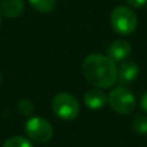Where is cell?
Masks as SVG:
<instances>
[{"mask_svg": "<svg viewBox=\"0 0 147 147\" xmlns=\"http://www.w3.org/2000/svg\"><path fill=\"white\" fill-rule=\"evenodd\" d=\"M83 101L86 105V107H89L90 110H101L106 106L107 96L101 89L96 88V89H90V90L85 92L83 97Z\"/></svg>", "mask_w": 147, "mask_h": 147, "instance_id": "ba28073f", "label": "cell"}, {"mask_svg": "<svg viewBox=\"0 0 147 147\" xmlns=\"http://www.w3.org/2000/svg\"><path fill=\"white\" fill-rule=\"evenodd\" d=\"M25 10L23 0H1L0 1V13L7 18H17Z\"/></svg>", "mask_w": 147, "mask_h": 147, "instance_id": "9c48e42d", "label": "cell"}, {"mask_svg": "<svg viewBox=\"0 0 147 147\" xmlns=\"http://www.w3.org/2000/svg\"><path fill=\"white\" fill-rule=\"evenodd\" d=\"M141 107H142L143 111L147 112V92L142 96V98H141Z\"/></svg>", "mask_w": 147, "mask_h": 147, "instance_id": "9a60e30c", "label": "cell"}, {"mask_svg": "<svg viewBox=\"0 0 147 147\" xmlns=\"http://www.w3.org/2000/svg\"><path fill=\"white\" fill-rule=\"evenodd\" d=\"M140 74V67L132 59H125L117 67V81L121 84L132 83L137 79Z\"/></svg>", "mask_w": 147, "mask_h": 147, "instance_id": "52a82bcc", "label": "cell"}, {"mask_svg": "<svg viewBox=\"0 0 147 147\" xmlns=\"http://www.w3.org/2000/svg\"><path fill=\"white\" fill-rule=\"evenodd\" d=\"M52 110L61 120L71 121L76 119L80 112V105L78 99L70 93H58L52 99Z\"/></svg>", "mask_w": 147, "mask_h": 147, "instance_id": "3957f363", "label": "cell"}, {"mask_svg": "<svg viewBox=\"0 0 147 147\" xmlns=\"http://www.w3.org/2000/svg\"><path fill=\"white\" fill-rule=\"evenodd\" d=\"M110 22L115 32L127 36L136 31L138 26V18L133 9H130L127 5H120L112 10Z\"/></svg>", "mask_w": 147, "mask_h": 147, "instance_id": "7a4b0ae2", "label": "cell"}, {"mask_svg": "<svg viewBox=\"0 0 147 147\" xmlns=\"http://www.w3.org/2000/svg\"><path fill=\"white\" fill-rule=\"evenodd\" d=\"M0 23H1V20H0Z\"/></svg>", "mask_w": 147, "mask_h": 147, "instance_id": "e0dca14e", "label": "cell"}, {"mask_svg": "<svg viewBox=\"0 0 147 147\" xmlns=\"http://www.w3.org/2000/svg\"><path fill=\"white\" fill-rule=\"evenodd\" d=\"M133 130L138 134H147V116L142 114H138L134 116L132 123Z\"/></svg>", "mask_w": 147, "mask_h": 147, "instance_id": "8fae6325", "label": "cell"}, {"mask_svg": "<svg viewBox=\"0 0 147 147\" xmlns=\"http://www.w3.org/2000/svg\"><path fill=\"white\" fill-rule=\"evenodd\" d=\"M0 84H1V74H0Z\"/></svg>", "mask_w": 147, "mask_h": 147, "instance_id": "2e32d148", "label": "cell"}, {"mask_svg": "<svg viewBox=\"0 0 147 147\" xmlns=\"http://www.w3.org/2000/svg\"><path fill=\"white\" fill-rule=\"evenodd\" d=\"M31 7L40 13H51L56 8L57 0H28Z\"/></svg>", "mask_w": 147, "mask_h": 147, "instance_id": "30bf717a", "label": "cell"}, {"mask_svg": "<svg viewBox=\"0 0 147 147\" xmlns=\"http://www.w3.org/2000/svg\"><path fill=\"white\" fill-rule=\"evenodd\" d=\"M127 1V4L129 5V7L134 8V9H138V8H142L143 5L147 3V0H125Z\"/></svg>", "mask_w": 147, "mask_h": 147, "instance_id": "5bb4252c", "label": "cell"}, {"mask_svg": "<svg viewBox=\"0 0 147 147\" xmlns=\"http://www.w3.org/2000/svg\"><path fill=\"white\" fill-rule=\"evenodd\" d=\"M3 147H34V146L27 138L21 137V136H14V137H10L9 140L5 141Z\"/></svg>", "mask_w": 147, "mask_h": 147, "instance_id": "7c38bea8", "label": "cell"}, {"mask_svg": "<svg viewBox=\"0 0 147 147\" xmlns=\"http://www.w3.org/2000/svg\"><path fill=\"white\" fill-rule=\"evenodd\" d=\"M130 53H132V45L123 39L112 41L107 48V57H110L114 62L125 61L130 56Z\"/></svg>", "mask_w": 147, "mask_h": 147, "instance_id": "8992f818", "label": "cell"}, {"mask_svg": "<svg viewBox=\"0 0 147 147\" xmlns=\"http://www.w3.org/2000/svg\"><path fill=\"white\" fill-rule=\"evenodd\" d=\"M18 111L25 116H30L34 111V103L27 98H23L18 102Z\"/></svg>", "mask_w": 147, "mask_h": 147, "instance_id": "4fadbf2b", "label": "cell"}, {"mask_svg": "<svg viewBox=\"0 0 147 147\" xmlns=\"http://www.w3.org/2000/svg\"><path fill=\"white\" fill-rule=\"evenodd\" d=\"M107 102L115 112L121 115L130 114L136 107L134 94L125 86H116L112 89L107 97Z\"/></svg>", "mask_w": 147, "mask_h": 147, "instance_id": "277c9868", "label": "cell"}, {"mask_svg": "<svg viewBox=\"0 0 147 147\" xmlns=\"http://www.w3.org/2000/svg\"><path fill=\"white\" fill-rule=\"evenodd\" d=\"M25 132L30 140L38 143H47L51 141L53 136V128L52 124L45 120L44 117L34 116L26 121L25 124Z\"/></svg>", "mask_w": 147, "mask_h": 147, "instance_id": "5b68a950", "label": "cell"}, {"mask_svg": "<svg viewBox=\"0 0 147 147\" xmlns=\"http://www.w3.org/2000/svg\"><path fill=\"white\" fill-rule=\"evenodd\" d=\"M83 75L96 88H111L117 81V67L110 57L93 53L84 59Z\"/></svg>", "mask_w": 147, "mask_h": 147, "instance_id": "6da1fadb", "label": "cell"}]
</instances>
